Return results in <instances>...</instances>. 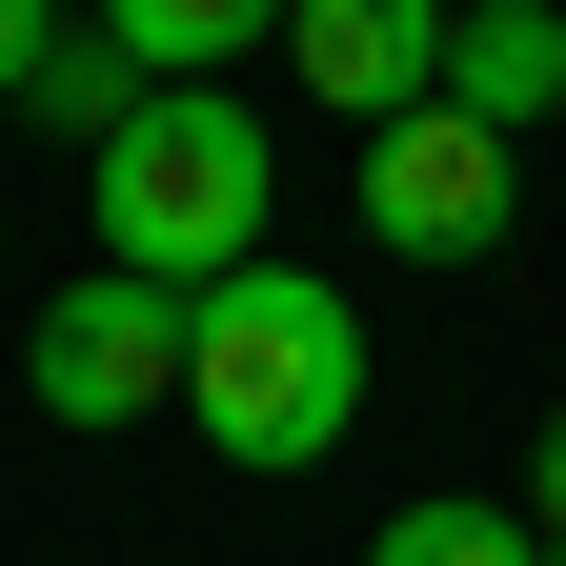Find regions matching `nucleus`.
Masks as SVG:
<instances>
[{
	"mask_svg": "<svg viewBox=\"0 0 566 566\" xmlns=\"http://www.w3.org/2000/svg\"><path fill=\"white\" fill-rule=\"evenodd\" d=\"M182 424L223 446L243 485H304V465H344V424H365V304H344L324 263H223L182 304Z\"/></svg>",
	"mask_w": 566,
	"mask_h": 566,
	"instance_id": "1",
	"label": "nucleus"
},
{
	"mask_svg": "<svg viewBox=\"0 0 566 566\" xmlns=\"http://www.w3.org/2000/svg\"><path fill=\"white\" fill-rule=\"evenodd\" d=\"M82 182H102V263H122V283H163V304H202L223 263H263V202H283L243 82H163Z\"/></svg>",
	"mask_w": 566,
	"mask_h": 566,
	"instance_id": "2",
	"label": "nucleus"
},
{
	"mask_svg": "<svg viewBox=\"0 0 566 566\" xmlns=\"http://www.w3.org/2000/svg\"><path fill=\"white\" fill-rule=\"evenodd\" d=\"M506 202H526V142H485L465 102H405L365 142V243H405V263H485Z\"/></svg>",
	"mask_w": 566,
	"mask_h": 566,
	"instance_id": "3",
	"label": "nucleus"
},
{
	"mask_svg": "<svg viewBox=\"0 0 566 566\" xmlns=\"http://www.w3.org/2000/svg\"><path fill=\"white\" fill-rule=\"evenodd\" d=\"M21 385H41V424H142V405H182V304L122 283V263H82V283L21 324Z\"/></svg>",
	"mask_w": 566,
	"mask_h": 566,
	"instance_id": "4",
	"label": "nucleus"
},
{
	"mask_svg": "<svg viewBox=\"0 0 566 566\" xmlns=\"http://www.w3.org/2000/svg\"><path fill=\"white\" fill-rule=\"evenodd\" d=\"M283 61H304V102L324 122H405V102H446V0H283Z\"/></svg>",
	"mask_w": 566,
	"mask_h": 566,
	"instance_id": "5",
	"label": "nucleus"
},
{
	"mask_svg": "<svg viewBox=\"0 0 566 566\" xmlns=\"http://www.w3.org/2000/svg\"><path fill=\"white\" fill-rule=\"evenodd\" d=\"M446 102H465L485 142L566 122V0H465V21H446Z\"/></svg>",
	"mask_w": 566,
	"mask_h": 566,
	"instance_id": "6",
	"label": "nucleus"
},
{
	"mask_svg": "<svg viewBox=\"0 0 566 566\" xmlns=\"http://www.w3.org/2000/svg\"><path fill=\"white\" fill-rule=\"evenodd\" d=\"M102 41L142 61V82H223V61L283 41V0H102Z\"/></svg>",
	"mask_w": 566,
	"mask_h": 566,
	"instance_id": "7",
	"label": "nucleus"
},
{
	"mask_svg": "<svg viewBox=\"0 0 566 566\" xmlns=\"http://www.w3.org/2000/svg\"><path fill=\"white\" fill-rule=\"evenodd\" d=\"M142 102H163V82H142V61H122L102 21H61V41L21 61V122H61V142H82V163H102V142H122Z\"/></svg>",
	"mask_w": 566,
	"mask_h": 566,
	"instance_id": "8",
	"label": "nucleus"
},
{
	"mask_svg": "<svg viewBox=\"0 0 566 566\" xmlns=\"http://www.w3.org/2000/svg\"><path fill=\"white\" fill-rule=\"evenodd\" d=\"M365 566H546V526H526V506H485V485H424V506L365 526Z\"/></svg>",
	"mask_w": 566,
	"mask_h": 566,
	"instance_id": "9",
	"label": "nucleus"
},
{
	"mask_svg": "<svg viewBox=\"0 0 566 566\" xmlns=\"http://www.w3.org/2000/svg\"><path fill=\"white\" fill-rule=\"evenodd\" d=\"M526 526L566 546V405H546V446H526Z\"/></svg>",
	"mask_w": 566,
	"mask_h": 566,
	"instance_id": "10",
	"label": "nucleus"
},
{
	"mask_svg": "<svg viewBox=\"0 0 566 566\" xmlns=\"http://www.w3.org/2000/svg\"><path fill=\"white\" fill-rule=\"evenodd\" d=\"M61 41V0H0V102H21V61Z\"/></svg>",
	"mask_w": 566,
	"mask_h": 566,
	"instance_id": "11",
	"label": "nucleus"
},
{
	"mask_svg": "<svg viewBox=\"0 0 566 566\" xmlns=\"http://www.w3.org/2000/svg\"><path fill=\"white\" fill-rule=\"evenodd\" d=\"M546 566H566V546H546Z\"/></svg>",
	"mask_w": 566,
	"mask_h": 566,
	"instance_id": "12",
	"label": "nucleus"
}]
</instances>
